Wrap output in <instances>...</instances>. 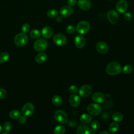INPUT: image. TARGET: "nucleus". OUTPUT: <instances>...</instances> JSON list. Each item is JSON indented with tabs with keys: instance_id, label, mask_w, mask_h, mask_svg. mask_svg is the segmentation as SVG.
<instances>
[{
	"instance_id": "nucleus-1",
	"label": "nucleus",
	"mask_w": 134,
	"mask_h": 134,
	"mask_svg": "<svg viewBox=\"0 0 134 134\" xmlns=\"http://www.w3.org/2000/svg\"><path fill=\"white\" fill-rule=\"evenodd\" d=\"M106 71L107 73L109 75H117L121 72V65L117 62H111L107 65Z\"/></svg>"
},
{
	"instance_id": "nucleus-2",
	"label": "nucleus",
	"mask_w": 134,
	"mask_h": 134,
	"mask_svg": "<svg viewBox=\"0 0 134 134\" xmlns=\"http://www.w3.org/2000/svg\"><path fill=\"white\" fill-rule=\"evenodd\" d=\"M28 38L27 35L24 32L17 34L14 38V42L18 47L24 46L28 42Z\"/></svg>"
},
{
	"instance_id": "nucleus-3",
	"label": "nucleus",
	"mask_w": 134,
	"mask_h": 134,
	"mask_svg": "<svg viewBox=\"0 0 134 134\" xmlns=\"http://www.w3.org/2000/svg\"><path fill=\"white\" fill-rule=\"evenodd\" d=\"M54 118L55 120L60 124H66L68 122L66 114L62 110H58L54 113Z\"/></svg>"
},
{
	"instance_id": "nucleus-4",
	"label": "nucleus",
	"mask_w": 134,
	"mask_h": 134,
	"mask_svg": "<svg viewBox=\"0 0 134 134\" xmlns=\"http://www.w3.org/2000/svg\"><path fill=\"white\" fill-rule=\"evenodd\" d=\"M90 28V24L88 22L85 20H82L77 24L75 29L79 34H84L89 31Z\"/></svg>"
},
{
	"instance_id": "nucleus-5",
	"label": "nucleus",
	"mask_w": 134,
	"mask_h": 134,
	"mask_svg": "<svg viewBox=\"0 0 134 134\" xmlns=\"http://www.w3.org/2000/svg\"><path fill=\"white\" fill-rule=\"evenodd\" d=\"M48 47L47 41L43 38H38L34 44V48L37 51H42Z\"/></svg>"
},
{
	"instance_id": "nucleus-6",
	"label": "nucleus",
	"mask_w": 134,
	"mask_h": 134,
	"mask_svg": "<svg viewBox=\"0 0 134 134\" xmlns=\"http://www.w3.org/2000/svg\"><path fill=\"white\" fill-rule=\"evenodd\" d=\"M87 110L90 114L96 116L99 114L102 111V107L95 103L90 104L87 107Z\"/></svg>"
},
{
	"instance_id": "nucleus-7",
	"label": "nucleus",
	"mask_w": 134,
	"mask_h": 134,
	"mask_svg": "<svg viewBox=\"0 0 134 134\" xmlns=\"http://www.w3.org/2000/svg\"><path fill=\"white\" fill-rule=\"evenodd\" d=\"M79 94L82 97H87L91 95L92 92V87L91 85L86 84L81 86L79 90Z\"/></svg>"
},
{
	"instance_id": "nucleus-8",
	"label": "nucleus",
	"mask_w": 134,
	"mask_h": 134,
	"mask_svg": "<svg viewBox=\"0 0 134 134\" xmlns=\"http://www.w3.org/2000/svg\"><path fill=\"white\" fill-rule=\"evenodd\" d=\"M34 110L35 107L34 105L31 103H27L23 106L21 109V113L23 115L29 116L34 113Z\"/></svg>"
},
{
	"instance_id": "nucleus-9",
	"label": "nucleus",
	"mask_w": 134,
	"mask_h": 134,
	"mask_svg": "<svg viewBox=\"0 0 134 134\" xmlns=\"http://www.w3.org/2000/svg\"><path fill=\"white\" fill-rule=\"evenodd\" d=\"M107 17L110 23L116 24L119 20V15L118 13L115 10H110L107 14Z\"/></svg>"
},
{
	"instance_id": "nucleus-10",
	"label": "nucleus",
	"mask_w": 134,
	"mask_h": 134,
	"mask_svg": "<svg viewBox=\"0 0 134 134\" xmlns=\"http://www.w3.org/2000/svg\"><path fill=\"white\" fill-rule=\"evenodd\" d=\"M54 43L60 46L64 45L66 42V38L65 35L62 34H57L55 35L53 38Z\"/></svg>"
},
{
	"instance_id": "nucleus-11",
	"label": "nucleus",
	"mask_w": 134,
	"mask_h": 134,
	"mask_svg": "<svg viewBox=\"0 0 134 134\" xmlns=\"http://www.w3.org/2000/svg\"><path fill=\"white\" fill-rule=\"evenodd\" d=\"M128 6V3L126 0H120L116 5V9L120 13H125L127 10Z\"/></svg>"
},
{
	"instance_id": "nucleus-12",
	"label": "nucleus",
	"mask_w": 134,
	"mask_h": 134,
	"mask_svg": "<svg viewBox=\"0 0 134 134\" xmlns=\"http://www.w3.org/2000/svg\"><path fill=\"white\" fill-rule=\"evenodd\" d=\"M73 13V9L69 5L64 6L60 9V14L63 17H68Z\"/></svg>"
},
{
	"instance_id": "nucleus-13",
	"label": "nucleus",
	"mask_w": 134,
	"mask_h": 134,
	"mask_svg": "<svg viewBox=\"0 0 134 134\" xmlns=\"http://www.w3.org/2000/svg\"><path fill=\"white\" fill-rule=\"evenodd\" d=\"M97 51L102 54L105 53L108 50V46L106 43L103 41H99L96 44Z\"/></svg>"
},
{
	"instance_id": "nucleus-14",
	"label": "nucleus",
	"mask_w": 134,
	"mask_h": 134,
	"mask_svg": "<svg viewBox=\"0 0 134 134\" xmlns=\"http://www.w3.org/2000/svg\"><path fill=\"white\" fill-rule=\"evenodd\" d=\"M69 102L71 106L76 107L80 105L81 103V99L78 95L76 94H73L69 97Z\"/></svg>"
},
{
	"instance_id": "nucleus-15",
	"label": "nucleus",
	"mask_w": 134,
	"mask_h": 134,
	"mask_svg": "<svg viewBox=\"0 0 134 134\" xmlns=\"http://www.w3.org/2000/svg\"><path fill=\"white\" fill-rule=\"evenodd\" d=\"M77 5L82 10H87L91 8V3L90 0H78Z\"/></svg>"
},
{
	"instance_id": "nucleus-16",
	"label": "nucleus",
	"mask_w": 134,
	"mask_h": 134,
	"mask_svg": "<svg viewBox=\"0 0 134 134\" xmlns=\"http://www.w3.org/2000/svg\"><path fill=\"white\" fill-rule=\"evenodd\" d=\"M85 38L81 35L76 36L74 39V43L77 48L79 49L83 48L85 44Z\"/></svg>"
},
{
	"instance_id": "nucleus-17",
	"label": "nucleus",
	"mask_w": 134,
	"mask_h": 134,
	"mask_svg": "<svg viewBox=\"0 0 134 134\" xmlns=\"http://www.w3.org/2000/svg\"><path fill=\"white\" fill-rule=\"evenodd\" d=\"M93 100L97 103H102L105 99V95L101 92H95L92 95Z\"/></svg>"
},
{
	"instance_id": "nucleus-18",
	"label": "nucleus",
	"mask_w": 134,
	"mask_h": 134,
	"mask_svg": "<svg viewBox=\"0 0 134 134\" xmlns=\"http://www.w3.org/2000/svg\"><path fill=\"white\" fill-rule=\"evenodd\" d=\"M76 133L78 134H90L92 133V131L88 126L85 125H81L77 128Z\"/></svg>"
},
{
	"instance_id": "nucleus-19",
	"label": "nucleus",
	"mask_w": 134,
	"mask_h": 134,
	"mask_svg": "<svg viewBox=\"0 0 134 134\" xmlns=\"http://www.w3.org/2000/svg\"><path fill=\"white\" fill-rule=\"evenodd\" d=\"M41 34L43 38L48 39V38H50L52 36L53 30L50 27L47 26L44 27L42 29Z\"/></svg>"
},
{
	"instance_id": "nucleus-20",
	"label": "nucleus",
	"mask_w": 134,
	"mask_h": 134,
	"mask_svg": "<svg viewBox=\"0 0 134 134\" xmlns=\"http://www.w3.org/2000/svg\"><path fill=\"white\" fill-rule=\"evenodd\" d=\"M47 59V55L44 52L39 53L36 57V61L38 63H42L44 62Z\"/></svg>"
},
{
	"instance_id": "nucleus-21",
	"label": "nucleus",
	"mask_w": 134,
	"mask_h": 134,
	"mask_svg": "<svg viewBox=\"0 0 134 134\" xmlns=\"http://www.w3.org/2000/svg\"><path fill=\"white\" fill-rule=\"evenodd\" d=\"M80 119L82 122L84 124H88L92 121V117L90 114H83L80 116Z\"/></svg>"
},
{
	"instance_id": "nucleus-22",
	"label": "nucleus",
	"mask_w": 134,
	"mask_h": 134,
	"mask_svg": "<svg viewBox=\"0 0 134 134\" xmlns=\"http://www.w3.org/2000/svg\"><path fill=\"white\" fill-rule=\"evenodd\" d=\"M53 104L56 106H60L63 103L62 98L59 95H54L52 99Z\"/></svg>"
},
{
	"instance_id": "nucleus-23",
	"label": "nucleus",
	"mask_w": 134,
	"mask_h": 134,
	"mask_svg": "<svg viewBox=\"0 0 134 134\" xmlns=\"http://www.w3.org/2000/svg\"><path fill=\"white\" fill-rule=\"evenodd\" d=\"M113 119L116 122H120L122 120L124 117L123 115L119 112H115L112 115Z\"/></svg>"
},
{
	"instance_id": "nucleus-24",
	"label": "nucleus",
	"mask_w": 134,
	"mask_h": 134,
	"mask_svg": "<svg viewBox=\"0 0 134 134\" xmlns=\"http://www.w3.org/2000/svg\"><path fill=\"white\" fill-rule=\"evenodd\" d=\"M65 131V128L62 125H58L53 130V132L55 134H63Z\"/></svg>"
},
{
	"instance_id": "nucleus-25",
	"label": "nucleus",
	"mask_w": 134,
	"mask_h": 134,
	"mask_svg": "<svg viewBox=\"0 0 134 134\" xmlns=\"http://www.w3.org/2000/svg\"><path fill=\"white\" fill-rule=\"evenodd\" d=\"M9 58V54L6 52H3L0 54V63H4L7 62Z\"/></svg>"
},
{
	"instance_id": "nucleus-26",
	"label": "nucleus",
	"mask_w": 134,
	"mask_h": 134,
	"mask_svg": "<svg viewBox=\"0 0 134 134\" xmlns=\"http://www.w3.org/2000/svg\"><path fill=\"white\" fill-rule=\"evenodd\" d=\"M30 36L33 39H38L41 36V33L39 30L34 29L30 32Z\"/></svg>"
},
{
	"instance_id": "nucleus-27",
	"label": "nucleus",
	"mask_w": 134,
	"mask_h": 134,
	"mask_svg": "<svg viewBox=\"0 0 134 134\" xmlns=\"http://www.w3.org/2000/svg\"><path fill=\"white\" fill-rule=\"evenodd\" d=\"M9 115L11 118L16 119L19 118V117L20 116L21 114H20V112L19 111H18V110L14 109L10 111Z\"/></svg>"
},
{
	"instance_id": "nucleus-28",
	"label": "nucleus",
	"mask_w": 134,
	"mask_h": 134,
	"mask_svg": "<svg viewBox=\"0 0 134 134\" xmlns=\"http://www.w3.org/2000/svg\"><path fill=\"white\" fill-rule=\"evenodd\" d=\"M119 125L117 122H113L109 125V130L110 132H111L112 133L116 132L119 129Z\"/></svg>"
},
{
	"instance_id": "nucleus-29",
	"label": "nucleus",
	"mask_w": 134,
	"mask_h": 134,
	"mask_svg": "<svg viewBox=\"0 0 134 134\" xmlns=\"http://www.w3.org/2000/svg\"><path fill=\"white\" fill-rule=\"evenodd\" d=\"M47 15L49 17L51 18H54L58 16V12L57 10H56L55 9H51L49 10L47 12Z\"/></svg>"
},
{
	"instance_id": "nucleus-30",
	"label": "nucleus",
	"mask_w": 134,
	"mask_h": 134,
	"mask_svg": "<svg viewBox=\"0 0 134 134\" xmlns=\"http://www.w3.org/2000/svg\"><path fill=\"white\" fill-rule=\"evenodd\" d=\"M99 127V123L97 120L93 121L91 124V128L93 131H96Z\"/></svg>"
},
{
	"instance_id": "nucleus-31",
	"label": "nucleus",
	"mask_w": 134,
	"mask_h": 134,
	"mask_svg": "<svg viewBox=\"0 0 134 134\" xmlns=\"http://www.w3.org/2000/svg\"><path fill=\"white\" fill-rule=\"evenodd\" d=\"M12 125L10 122L7 121L4 123V126H3V129H4V130L7 133L9 131H10V130L12 129Z\"/></svg>"
},
{
	"instance_id": "nucleus-32",
	"label": "nucleus",
	"mask_w": 134,
	"mask_h": 134,
	"mask_svg": "<svg viewBox=\"0 0 134 134\" xmlns=\"http://www.w3.org/2000/svg\"><path fill=\"white\" fill-rule=\"evenodd\" d=\"M122 71H123V72L125 74H129L132 72V68L130 65L127 64L124 66L122 69Z\"/></svg>"
},
{
	"instance_id": "nucleus-33",
	"label": "nucleus",
	"mask_w": 134,
	"mask_h": 134,
	"mask_svg": "<svg viewBox=\"0 0 134 134\" xmlns=\"http://www.w3.org/2000/svg\"><path fill=\"white\" fill-rule=\"evenodd\" d=\"M29 29H30V25L27 23H25L23 24V26H21V31L24 33L26 34L29 31Z\"/></svg>"
},
{
	"instance_id": "nucleus-34",
	"label": "nucleus",
	"mask_w": 134,
	"mask_h": 134,
	"mask_svg": "<svg viewBox=\"0 0 134 134\" xmlns=\"http://www.w3.org/2000/svg\"><path fill=\"white\" fill-rule=\"evenodd\" d=\"M7 93L3 88H0V99H4L6 97Z\"/></svg>"
},
{
	"instance_id": "nucleus-35",
	"label": "nucleus",
	"mask_w": 134,
	"mask_h": 134,
	"mask_svg": "<svg viewBox=\"0 0 134 134\" xmlns=\"http://www.w3.org/2000/svg\"><path fill=\"white\" fill-rule=\"evenodd\" d=\"M75 30V28L74 26L73 25H70L66 27V31L69 34H72V33L74 32Z\"/></svg>"
},
{
	"instance_id": "nucleus-36",
	"label": "nucleus",
	"mask_w": 134,
	"mask_h": 134,
	"mask_svg": "<svg viewBox=\"0 0 134 134\" xmlns=\"http://www.w3.org/2000/svg\"><path fill=\"white\" fill-rule=\"evenodd\" d=\"M69 91L70 92V93H76V92L77 91L78 88H77V87L76 85H71V86L69 87Z\"/></svg>"
},
{
	"instance_id": "nucleus-37",
	"label": "nucleus",
	"mask_w": 134,
	"mask_h": 134,
	"mask_svg": "<svg viewBox=\"0 0 134 134\" xmlns=\"http://www.w3.org/2000/svg\"><path fill=\"white\" fill-rule=\"evenodd\" d=\"M124 17L126 20H130L132 18V15L129 12H125L124 15Z\"/></svg>"
},
{
	"instance_id": "nucleus-38",
	"label": "nucleus",
	"mask_w": 134,
	"mask_h": 134,
	"mask_svg": "<svg viewBox=\"0 0 134 134\" xmlns=\"http://www.w3.org/2000/svg\"><path fill=\"white\" fill-rule=\"evenodd\" d=\"M27 120V118H26V116H25V115H23V116H20L19 117V122L21 124H24L25 122H26Z\"/></svg>"
},
{
	"instance_id": "nucleus-39",
	"label": "nucleus",
	"mask_w": 134,
	"mask_h": 134,
	"mask_svg": "<svg viewBox=\"0 0 134 134\" xmlns=\"http://www.w3.org/2000/svg\"><path fill=\"white\" fill-rule=\"evenodd\" d=\"M77 3L76 0H68V4L70 6H73Z\"/></svg>"
},
{
	"instance_id": "nucleus-40",
	"label": "nucleus",
	"mask_w": 134,
	"mask_h": 134,
	"mask_svg": "<svg viewBox=\"0 0 134 134\" xmlns=\"http://www.w3.org/2000/svg\"><path fill=\"white\" fill-rule=\"evenodd\" d=\"M62 19H63V17H62V16H58V17H57L56 21H57V22H58V23H60L61 21H62Z\"/></svg>"
},
{
	"instance_id": "nucleus-41",
	"label": "nucleus",
	"mask_w": 134,
	"mask_h": 134,
	"mask_svg": "<svg viewBox=\"0 0 134 134\" xmlns=\"http://www.w3.org/2000/svg\"><path fill=\"white\" fill-rule=\"evenodd\" d=\"M75 122V121L74 120V121H73V120H71V121H70V123H72V124H69V125H70V126H71V127L75 126V125H76V123H74V122Z\"/></svg>"
},
{
	"instance_id": "nucleus-42",
	"label": "nucleus",
	"mask_w": 134,
	"mask_h": 134,
	"mask_svg": "<svg viewBox=\"0 0 134 134\" xmlns=\"http://www.w3.org/2000/svg\"><path fill=\"white\" fill-rule=\"evenodd\" d=\"M109 132L107 131H103L99 132V134H109Z\"/></svg>"
},
{
	"instance_id": "nucleus-43",
	"label": "nucleus",
	"mask_w": 134,
	"mask_h": 134,
	"mask_svg": "<svg viewBox=\"0 0 134 134\" xmlns=\"http://www.w3.org/2000/svg\"><path fill=\"white\" fill-rule=\"evenodd\" d=\"M2 130H3V128H2V126H1V125H0V133H1V132H2Z\"/></svg>"
},
{
	"instance_id": "nucleus-44",
	"label": "nucleus",
	"mask_w": 134,
	"mask_h": 134,
	"mask_svg": "<svg viewBox=\"0 0 134 134\" xmlns=\"http://www.w3.org/2000/svg\"><path fill=\"white\" fill-rule=\"evenodd\" d=\"M109 1H113V0H109Z\"/></svg>"
}]
</instances>
